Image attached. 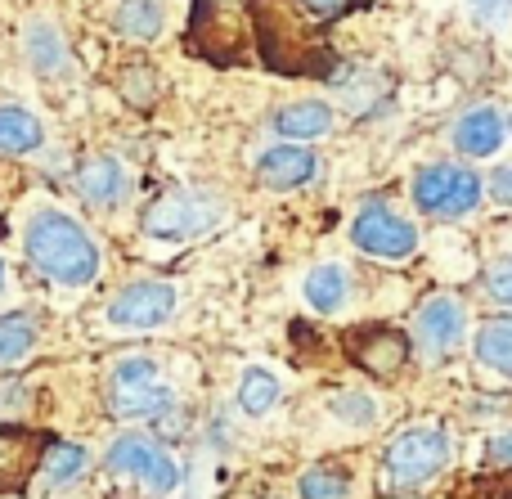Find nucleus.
Wrapping results in <instances>:
<instances>
[{
  "mask_svg": "<svg viewBox=\"0 0 512 499\" xmlns=\"http://www.w3.org/2000/svg\"><path fill=\"white\" fill-rule=\"evenodd\" d=\"M274 131L283 140H319L324 131H333V108L324 99H297V104H283L274 113Z\"/></svg>",
  "mask_w": 512,
  "mask_h": 499,
  "instance_id": "nucleus-18",
  "label": "nucleus"
},
{
  "mask_svg": "<svg viewBox=\"0 0 512 499\" xmlns=\"http://www.w3.org/2000/svg\"><path fill=\"white\" fill-rule=\"evenodd\" d=\"M297 491H301V499H346L351 495V477H346L342 468L319 464V468H310V473H301Z\"/></svg>",
  "mask_w": 512,
  "mask_h": 499,
  "instance_id": "nucleus-26",
  "label": "nucleus"
},
{
  "mask_svg": "<svg viewBox=\"0 0 512 499\" xmlns=\"http://www.w3.org/2000/svg\"><path fill=\"white\" fill-rule=\"evenodd\" d=\"M104 464L113 468V473H122V477H135V482L149 486L153 495H167V491H176L180 486V464L158 446V441L140 437V432L117 437L113 446H108Z\"/></svg>",
  "mask_w": 512,
  "mask_h": 499,
  "instance_id": "nucleus-6",
  "label": "nucleus"
},
{
  "mask_svg": "<svg viewBox=\"0 0 512 499\" xmlns=\"http://www.w3.org/2000/svg\"><path fill=\"white\" fill-rule=\"evenodd\" d=\"M391 486H423L450 464V437L441 428H409L382 455Z\"/></svg>",
  "mask_w": 512,
  "mask_h": 499,
  "instance_id": "nucleus-5",
  "label": "nucleus"
},
{
  "mask_svg": "<svg viewBox=\"0 0 512 499\" xmlns=\"http://www.w3.org/2000/svg\"><path fill=\"white\" fill-rule=\"evenodd\" d=\"M319 162L306 144H274L256 158V180L265 189H301L306 180H315Z\"/></svg>",
  "mask_w": 512,
  "mask_h": 499,
  "instance_id": "nucleus-13",
  "label": "nucleus"
},
{
  "mask_svg": "<svg viewBox=\"0 0 512 499\" xmlns=\"http://www.w3.org/2000/svg\"><path fill=\"white\" fill-rule=\"evenodd\" d=\"M23 252L50 284L86 288L99 275V248L86 225L59 207H36L23 225Z\"/></svg>",
  "mask_w": 512,
  "mask_h": 499,
  "instance_id": "nucleus-2",
  "label": "nucleus"
},
{
  "mask_svg": "<svg viewBox=\"0 0 512 499\" xmlns=\"http://www.w3.org/2000/svg\"><path fill=\"white\" fill-rule=\"evenodd\" d=\"M41 437L32 428H0V495H18L41 464Z\"/></svg>",
  "mask_w": 512,
  "mask_h": 499,
  "instance_id": "nucleus-12",
  "label": "nucleus"
},
{
  "mask_svg": "<svg viewBox=\"0 0 512 499\" xmlns=\"http://www.w3.org/2000/svg\"><path fill=\"white\" fill-rule=\"evenodd\" d=\"M490 464H499V468H512V428L508 432H499L495 441H490Z\"/></svg>",
  "mask_w": 512,
  "mask_h": 499,
  "instance_id": "nucleus-29",
  "label": "nucleus"
},
{
  "mask_svg": "<svg viewBox=\"0 0 512 499\" xmlns=\"http://www.w3.org/2000/svg\"><path fill=\"white\" fill-rule=\"evenodd\" d=\"M243 45H248V27L230 14L216 0H194V14H189V50L203 54L216 68H230L243 59Z\"/></svg>",
  "mask_w": 512,
  "mask_h": 499,
  "instance_id": "nucleus-7",
  "label": "nucleus"
},
{
  "mask_svg": "<svg viewBox=\"0 0 512 499\" xmlns=\"http://www.w3.org/2000/svg\"><path fill=\"white\" fill-rule=\"evenodd\" d=\"M41 144H45L41 117L27 113L23 104H0V153L23 158V153H36Z\"/></svg>",
  "mask_w": 512,
  "mask_h": 499,
  "instance_id": "nucleus-19",
  "label": "nucleus"
},
{
  "mask_svg": "<svg viewBox=\"0 0 512 499\" xmlns=\"http://www.w3.org/2000/svg\"><path fill=\"white\" fill-rule=\"evenodd\" d=\"M499 144H504V117L495 108H472L454 126V149L468 158H490V153H499Z\"/></svg>",
  "mask_w": 512,
  "mask_h": 499,
  "instance_id": "nucleus-17",
  "label": "nucleus"
},
{
  "mask_svg": "<svg viewBox=\"0 0 512 499\" xmlns=\"http://www.w3.org/2000/svg\"><path fill=\"white\" fill-rule=\"evenodd\" d=\"M414 203L418 212H432V216H463L481 203V176L463 167H423L414 176Z\"/></svg>",
  "mask_w": 512,
  "mask_h": 499,
  "instance_id": "nucleus-9",
  "label": "nucleus"
},
{
  "mask_svg": "<svg viewBox=\"0 0 512 499\" xmlns=\"http://www.w3.org/2000/svg\"><path fill=\"white\" fill-rule=\"evenodd\" d=\"M126 189H131V176H126V167L117 158H108V153H95V158H86L77 167V194L86 198L90 207H117L126 203Z\"/></svg>",
  "mask_w": 512,
  "mask_h": 499,
  "instance_id": "nucleus-14",
  "label": "nucleus"
},
{
  "mask_svg": "<svg viewBox=\"0 0 512 499\" xmlns=\"http://www.w3.org/2000/svg\"><path fill=\"white\" fill-rule=\"evenodd\" d=\"M0 293H5V261H0Z\"/></svg>",
  "mask_w": 512,
  "mask_h": 499,
  "instance_id": "nucleus-33",
  "label": "nucleus"
},
{
  "mask_svg": "<svg viewBox=\"0 0 512 499\" xmlns=\"http://www.w3.org/2000/svg\"><path fill=\"white\" fill-rule=\"evenodd\" d=\"M301 5H306L315 18H333V14H346L355 0H301Z\"/></svg>",
  "mask_w": 512,
  "mask_h": 499,
  "instance_id": "nucleus-30",
  "label": "nucleus"
},
{
  "mask_svg": "<svg viewBox=\"0 0 512 499\" xmlns=\"http://www.w3.org/2000/svg\"><path fill=\"white\" fill-rule=\"evenodd\" d=\"M36 342L32 315H0V365H18Z\"/></svg>",
  "mask_w": 512,
  "mask_h": 499,
  "instance_id": "nucleus-24",
  "label": "nucleus"
},
{
  "mask_svg": "<svg viewBox=\"0 0 512 499\" xmlns=\"http://www.w3.org/2000/svg\"><path fill=\"white\" fill-rule=\"evenodd\" d=\"M468 5L477 9L481 18H499V14H504V9L512 5V0H468Z\"/></svg>",
  "mask_w": 512,
  "mask_h": 499,
  "instance_id": "nucleus-32",
  "label": "nucleus"
},
{
  "mask_svg": "<svg viewBox=\"0 0 512 499\" xmlns=\"http://www.w3.org/2000/svg\"><path fill=\"white\" fill-rule=\"evenodd\" d=\"M490 194H495L499 203L512 207V167H499L495 176H490Z\"/></svg>",
  "mask_w": 512,
  "mask_h": 499,
  "instance_id": "nucleus-31",
  "label": "nucleus"
},
{
  "mask_svg": "<svg viewBox=\"0 0 512 499\" xmlns=\"http://www.w3.org/2000/svg\"><path fill=\"white\" fill-rule=\"evenodd\" d=\"M486 293L495 297V302H504V306H512V257H504V261H495V266L486 270Z\"/></svg>",
  "mask_w": 512,
  "mask_h": 499,
  "instance_id": "nucleus-27",
  "label": "nucleus"
},
{
  "mask_svg": "<svg viewBox=\"0 0 512 499\" xmlns=\"http://www.w3.org/2000/svg\"><path fill=\"white\" fill-rule=\"evenodd\" d=\"M239 405L252 419L270 414L274 405H279V378H274L270 369H248V374L239 378Z\"/></svg>",
  "mask_w": 512,
  "mask_h": 499,
  "instance_id": "nucleus-23",
  "label": "nucleus"
},
{
  "mask_svg": "<svg viewBox=\"0 0 512 499\" xmlns=\"http://www.w3.org/2000/svg\"><path fill=\"white\" fill-rule=\"evenodd\" d=\"M333 410L342 414V419H351V423H369V419H373V405L360 401V396H337Z\"/></svg>",
  "mask_w": 512,
  "mask_h": 499,
  "instance_id": "nucleus-28",
  "label": "nucleus"
},
{
  "mask_svg": "<svg viewBox=\"0 0 512 499\" xmlns=\"http://www.w3.org/2000/svg\"><path fill=\"white\" fill-rule=\"evenodd\" d=\"M414 333L427 351H450L463 338V306L454 297H432V302L418 311Z\"/></svg>",
  "mask_w": 512,
  "mask_h": 499,
  "instance_id": "nucleus-16",
  "label": "nucleus"
},
{
  "mask_svg": "<svg viewBox=\"0 0 512 499\" xmlns=\"http://www.w3.org/2000/svg\"><path fill=\"white\" fill-rule=\"evenodd\" d=\"M113 27L135 41H158L167 32V9H162V0H117Z\"/></svg>",
  "mask_w": 512,
  "mask_h": 499,
  "instance_id": "nucleus-21",
  "label": "nucleus"
},
{
  "mask_svg": "<svg viewBox=\"0 0 512 499\" xmlns=\"http://www.w3.org/2000/svg\"><path fill=\"white\" fill-rule=\"evenodd\" d=\"M301 293H306L310 311L319 315H337L346 306V297H351V275H346L337 261H328V266H315L306 275V284H301Z\"/></svg>",
  "mask_w": 512,
  "mask_h": 499,
  "instance_id": "nucleus-20",
  "label": "nucleus"
},
{
  "mask_svg": "<svg viewBox=\"0 0 512 499\" xmlns=\"http://www.w3.org/2000/svg\"><path fill=\"white\" fill-rule=\"evenodd\" d=\"M346 356L373 378H396L409 365V338L391 324H360L346 333Z\"/></svg>",
  "mask_w": 512,
  "mask_h": 499,
  "instance_id": "nucleus-11",
  "label": "nucleus"
},
{
  "mask_svg": "<svg viewBox=\"0 0 512 499\" xmlns=\"http://www.w3.org/2000/svg\"><path fill=\"white\" fill-rule=\"evenodd\" d=\"M171 401H176V392L162 378L153 356H131L108 374V410L117 419H158L171 410Z\"/></svg>",
  "mask_w": 512,
  "mask_h": 499,
  "instance_id": "nucleus-4",
  "label": "nucleus"
},
{
  "mask_svg": "<svg viewBox=\"0 0 512 499\" xmlns=\"http://www.w3.org/2000/svg\"><path fill=\"white\" fill-rule=\"evenodd\" d=\"M23 54H27V63H32L36 77H45V81L72 77V50H68V41H63V32L54 23H45V18L27 23Z\"/></svg>",
  "mask_w": 512,
  "mask_h": 499,
  "instance_id": "nucleus-15",
  "label": "nucleus"
},
{
  "mask_svg": "<svg viewBox=\"0 0 512 499\" xmlns=\"http://www.w3.org/2000/svg\"><path fill=\"white\" fill-rule=\"evenodd\" d=\"M477 360L490 365L495 374L512 378V320L499 315V320H486L477 329Z\"/></svg>",
  "mask_w": 512,
  "mask_h": 499,
  "instance_id": "nucleus-22",
  "label": "nucleus"
},
{
  "mask_svg": "<svg viewBox=\"0 0 512 499\" xmlns=\"http://www.w3.org/2000/svg\"><path fill=\"white\" fill-rule=\"evenodd\" d=\"M301 0H248V18L256 32L265 68L283 77H328L337 68L333 45L315 23H306Z\"/></svg>",
  "mask_w": 512,
  "mask_h": 499,
  "instance_id": "nucleus-1",
  "label": "nucleus"
},
{
  "mask_svg": "<svg viewBox=\"0 0 512 499\" xmlns=\"http://www.w3.org/2000/svg\"><path fill=\"white\" fill-rule=\"evenodd\" d=\"M225 198L212 189H167L162 198H153L140 216V230L149 239L162 243H185V239H203L216 225L225 221Z\"/></svg>",
  "mask_w": 512,
  "mask_h": 499,
  "instance_id": "nucleus-3",
  "label": "nucleus"
},
{
  "mask_svg": "<svg viewBox=\"0 0 512 499\" xmlns=\"http://www.w3.org/2000/svg\"><path fill=\"white\" fill-rule=\"evenodd\" d=\"M176 306H180L176 284H167V279H135V284H126L108 302L104 320L113 329H158V324H167L176 315Z\"/></svg>",
  "mask_w": 512,
  "mask_h": 499,
  "instance_id": "nucleus-8",
  "label": "nucleus"
},
{
  "mask_svg": "<svg viewBox=\"0 0 512 499\" xmlns=\"http://www.w3.org/2000/svg\"><path fill=\"white\" fill-rule=\"evenodd\" d=\"M351 243L360 252H369V257H382V261H405L409 252L418 248V230L405 221V216H396L387 203H369L355 212L351 221Z\"/></svg>",
  "mask_w": 512,
  "mask_h": 499,
  "instance_id": "nucleus-10",
  "label": "nucleus"
},
{
  "mask_svg": "<svg viewBox=\"0 0 512 499\" xmlns=\"http://www.w3.org/2000/svg\"><path fill=\"white\" fill-rule=\"evenodd\" d=\"M41 468L54 486H63V482H72V477H81V468H86V450L68 446V441H50L45 455H41Z\"/></svg>",
  "mask_w": 512,
  "mask_h": 499,
  "instance_id": "nucleus-25",
  "label": "nucleus"
}]
</instances>
